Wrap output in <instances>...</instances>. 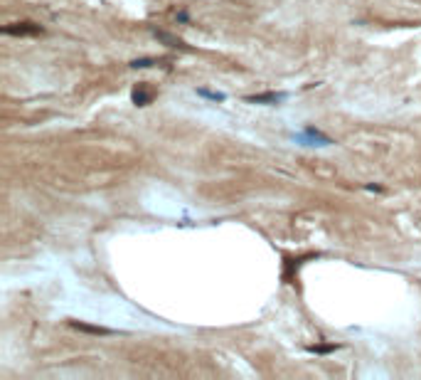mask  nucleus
<instances>
[{
    "label": "nucleus",
    "mask_w": 421,
    "mask_h": 380,
    "mask_svg": "<svg viewBox=\"0 0 421 380\" xmlns=\"http://www.w3.org/2000/svg\"><path fill=\"white\" fill-rule=\"evenodd\" d=\"M153 64V60H136V62H131V67H150Z\"/></svg>",
    "instance_id": "20e7f679"
},
{
    "label": "nucleus",
    "mask_w": 421,
    "mask_h": 380,
    "mask_svg": "<svg viewBox=\"0 0 421 380\" xmlns=\"http://www.w3.org/2000/svg\"><path fill=\"white\" fill-rule=\"evenodd\" d=\"M3 32L5 35H37V32H42V28L35 23H15V25H8Z\"/></svg>",
    "instance_id": "f257e3e1"
},
{
    "label": "nucleus",
    "mask_w": 421,
    "mask_h": 380,
    "mask_svg": "<svg viewBox=\"0 0 421 380\" xmlns=\"http://www.w3.org/2000/svg\"><path fill=\"white\" fill-rule=\"evenodd\" d=\"M281 99V94H264V96H249L247 101H256V104H261V101H279Z\"/></svg>",
    "instance_id": "f03ea898"
},
{
    "label": "nucleus",
    "mask_w": 421,
    "mask_h": 380,
    "mask_svg": "<svg viewBox=\"0 0 421 380\" xmlns=\"http://www.w3.org/2000/svg\"><path fill=\"white\" fill-rule=\"evenodd\" d=\"M199 94H202V96H209V99H215V101H222V99H225V94H217V92H207V89H199Z\"/></svg>",
    "instance_id": "7ed1b4c3"
}]
</instances>
